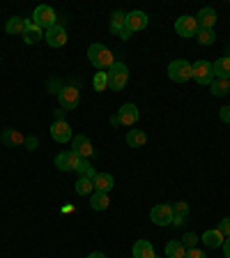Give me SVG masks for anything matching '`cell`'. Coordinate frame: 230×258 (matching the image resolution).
Segmentation results:
<instances>
[{
	"label": "cell",
	"instance_id": "6da1fadb",
	"mask_svg": "<svg viewBox=\"0 0 230 258\" xmlns=\"http://www.w3.org/2000/svg\"><path fill=\"white\" fill-rule=\"evenodd\" d=\"M88 60H90V64L97 72H108L113 67V62H115V55H113V51L106 44L95 42L88 46Z\"/></svg>",
	"mask_w": 230,
	"mask_h": 258
},
{
	"label": "cell",
	"instance_id": "7a4b0ae2",
	"mask_svg": "<svg viewBox=\"0 0 230 258\" xmlns=\"http://www.w3.org/2000/svg\"><path fill=\"white\" fill-rule=\"evenodd\" d=\"M106 76H108V88L120 92L124 90V86L129 81V67L124 62H113V67L106 72Z\"/></svg>",
	"mask_w": 230,
	"mask_h": 258
},
{
	"label": "cell",
	"instance_id": "3957f363",
	"mask_svg": "<svg viewBox=\"0 0 230 258\" xmlns=\"http://www.w3.org/2000/svg\"><path fill=\"white\" fill-rule=\"evenodd\" d=\"M191 79L196 81L198 86H212V81H214L212 62H207V60H196V62H191Z\"/></svg>",
	"mask_w": 230,
	"mask_h": 258
},
{
	"label": "cell",
	"instance_id": "277c9868",
	"mask_svg": "<svg viewBox=\"0 0 230 258\" xmlns=\"http://www.w3.org/2000/svg\"><path fill=\"white\" fill-rule=\"evenodd\" d=\"M32 23H35V26H39L42 30H48V28H53L55 23H58V14H55L53 7L39 5L37 10L32 12Z\"/></svg>",
	"mask_w": 230,
	"mask_h": 258
},
{
	"label": "cell",
	"instance_id": "5b68a950",
	"mask_svg": "<svg viewBox=\"0 0 230 258\" xmlns=\"http://www.w3.org/2000/svg\"><path fill=\"white\" fill-rule=\"evenodd\" d=\"M168 76H171V81H175V83H187V81L191 79V62L184 58L173 60V62L168 64Z\"/></svg>",
	"mask_w": 230,
	"mask_h": 258
},
{
	"label": "cell",
	"instance_id": "8992f818",
	"mask_svg": "<svg viewBox=\"0 0 230 258\" xmlns=\"http://www.w3.org/2000/svg\"><path fill=\"white\" fill-rule=\"evenodd\" d=\"M58 99L64 111H71V108H76L81 102V90L76 86H64V88H60Z\"/></svg>",
	"mask_w": 230,
	"mask_h": 258
},
{
	"label": "cell",
	"instance_id": "52a82bcc",
	"mask_svg": "<svg viewBox=\"0 0 230 258\" xmlns=\"http://www.w3.org/2000/svg\"><path fill=\"white\" fill-rule=\"evenodd\" d=\"M173 215H175V212H173V205H168V203H159L150 210V219H152V224H157V226H171Z\"/></svg>",
	"mask_w": 230,
	"mask_h": 258
},
{
	"label": "cell",
	"instance_id": "ba28073f",
	"mask_svg": "<svg viewBox=\"0 0 230 258\" xmlns=\"http://www.w3.org/2000/svg\"><path fill=\"white\" fill-rule=\"evenodd\" d=\"M175 32L180 37H196V32H198V21H196V16L191 14H184L180 16L175 21Z\"/></svg>",
	"mask_w": 230,
	"mask_h": 258
},
{
	"label": "cell",
	"instance_id": "9c48e42d",
	"mask_svg": "<svg viewBox=\"0 0 230 258\" xmlns=\"http://www.w3.org/2000/svg\"><path fill=\"white\" fill-rule=\"evenodd\" d=\"M51 139L55 141V143H69L71 139H74V134H71V127L67 120H53V124H51Z\"/></svg>",
	"mask_w": 230,
	"mask_h": 258
},
{
	"label": "cell",
	"instance_id": "30bf717a",
	"mask_svg": "<svg viewBox=\"0 0 230 258\" xmlns=\"http://www.w3.org/2000/svg\"><path fill=\"white\" fill-rule=\"evenodd\" d=\"M55 168L58 171H76V166H79V161H81V157L76 155L74 150H64V152H58L55 155Z\"/></svg>",
	"mask_w": 230,
	"mask_h": 258
},
{
	"label": "cell",
	"instance_id": "8fae6325",
	"mask_svg": "<svg viewBox=\"0 0 230 258\" xmlns=\"http://www.w3.org/2000/svg\"><path fill=\"white\" fill-rule=\"evenodd\" d=\"M44 39H46L48 46H53V48H60L67 44V30H64V26H60V23H55L53 28H48L46 32H44Z\"/></svg>",
	"mask_w": 230,
	"mask_h": 258
},
{
	"label": "cell",
	"instance_id": "7c38bea8",
	"mask_svg": "<svg viewBox=\"0 0 230 258\" xmlns=\"http://www.w3.org/2000/svg\"><path fill=\"white\" fill-rule=\"evenodd\" d=\"M140 113H138V106L136 104H122L118 111V120L122 127H134L136 122H138Z\"/></svg>",
	"mask_w": 230,
	"mask_h": 258
},
{
	"label": "cell",
	"instance_id": "4fadbf2b",
	"mask_svg": "<svg viewBox=\"0 0 230 258\" xmlns=\"http://www.w3.org/2000/svg\"><path fill=\"white\" fill-rule=\"evenodd\" d=\"M71 150L81 157V159H88V157L95 155V148H92V141L86 134H79L71 139Z\"/></svg>",
	"mask_w": 230,
	"mask_h": 258
},
{
	"label": "cell",
	"instance_id": "5bb4252c",
	"mask_svg": "<svg viewBox=\"0 0 230 258\" xmlns=\"http://www.w3.org/2000/svg\"><path fill=\"white\" fill-rule=\"evenodd\" d=\"M147 23H150V19H147V14H145V12H140V10L129 12V14H127V28L131 32L145 30V28H147Z\"/></svg>",
	"mask_w": 230,
	"mask_h": 258
},
{
	"label": "cell",
	"instance_id": "9a60e30c",
	"mask_svg": "<svg viewBox=\"0 0 230 258\" xmlns=\"http://www.w3.org/2000/svg\"><path fill=\"white\" fill-rule=\"evenodd\" d=\"M216 10H212V7H203V10L196 14V21H198V28H205V30H214L216 26Z\"/></svg>",
	"mask_w": 230,
	"mask_h": 258
},
{
	"label": "cell",
	"instance_id": "2e32d148",
	"mask_svg": "<svg viewBox=\"0 0 230 258\" xmlns=\"http://www.w3.org/2000/svg\"><path fill=\"white\" fill-rule=\"evenodd\" d=\"M225 235L219 231V228H207V231L203 233V237H200V242H203L207 249H219L221 244H223Z\"/></svg>",
	"mask_w": 230,
	"mask_h": 258
},
{
	"label": "cell",
	"instance_id": "e0dca14e",
	"mask_svg": "<svg viewBox=\"0 0 230 258\" xmlns=\"http://www.w3.org/2000/svg\"><path fill=\"white\" fill-rule=\"evenodd\" d=\"M92 187H95V191L108 194L115 187V177H113L111 173H97V175L92 177Z\"/></svg>",
	"mask_w": 230,
	"mask_h": 258
},
{
	"label": "cell",
	"instance_id": "ac0fdd59",
	"mask_svg": "<svg viewBox=\"0 0 230 258\" xmlns=\"http://www.w3.org/2000/svg\"><path fill=\"white\" fill-rule=\"evenodd\" d=\"M212 70H214V79L230 81V55H223V58L214 60V62H212Z\"/></svg>",
	"mask_w": 230,
	"mask_h": 258
},
{
	"label": "cell",
	"instance_id": "d6986e66",
	"mask_svg": "<svg viewBox=\"0 0 230 258\" xmlns=\"http://www.w3.org/2000/svg\"><path fill=\"white\" fill-rule=\"evenodd\" d=\"M42 28L35 26L32 23V19H26V32H23V42L26 44H37L39 39H42Z\"/></svg>",
	"mask_w": 230,
	"mask_h": 258
},
{
	"label": "cell",
	"instance_id": "ffe728a7",
	"mask_svg": "<svg viewBox=\"0 0 230 258\" xmlns=\"http://www.w3.org/2000/svg\"><path fill=\"white\" fill-rule=\"evenodd\" d=\"M134 258H157L155 247L147 240H136L134 242Z\"/></svg>",
	"mask_w": 230,
	"mask_h": 258
},
{
	"label": "cell",
	"instance_id": "44dd1931",
	"mask_svg": "<svg viewBox=\"0 0 230 258\" xmlns=\"http://www.w3.org/2000/svg\"><path fill=\"white\" fill-rule=\"evenodd\" d=\"M3 143L7 145V148H16V145H23V141H26V136L19 132V129H5L3 132Z\"/></svg>",
	"mask_w": 230,
	"mask_h": 258
},
{
	"label": "cell",
	"instance_id": "7402d4cb",
	"mask_svg": "<svg viewBox=\"0 0 230 258\" xmlns=\"http://www.w3.org/2000/svg\"><path fill=\"white\" fill-rule=\"evenodd\" d=\"M147 143V134L143 129H129L127 132V145L129 148H143Z\"/></svg>",
	"mask_w": 230,
	"mask_h": 258
},
{
	"label": "cell",
	"instance_id": "603a6c76",
	"mask_svg": "<svg viewBox=\"0 0 230 258\" xmlns=\"http://www.w3.org/2000/svg\"><path fill=\"white\" fill-rule=\"evenodd\" d=\"M108 205H111V199H108V194L95 191V194L90 196V208L95 210V212H104V210H108Z\"/></svg>",
	"mask_w": 230,
	"mask_h": 258
},
{
	"label": "cell",
	"instance_id": "cb8c5ba5",
	"mask_svg": "<svg viewBox=\"0 0 230 258\" xmlns=\"http://www.w3.org/2000/svg\"><path fill=\"white\" fill-rule=\"evenodd\" d=\"M111 32L113 35H120V32L127 28V12H113V16H111Z\"/></svg>",
	"mask_w": 230,
	"mask_h": 258
},
{
	"label": "cell",
	"instance_id": "d4e9b609",
	"mask_svg": "<svg viewBox=\"0 0 230 258\" xmlns=\"http://www.w3.org/2000/svg\"><path fill=\"white\" fill-rule=\"evenodd\" d=\"M164 253H166V258H184V253H187V247H184L180 240H171V242H166V249H164Z\"/></svg>",
	"mask_w": 230,
	"mask_h": 258
},
{
	"label": "cell",
	"instance_id": "484cf974",
	"mask_svg": "<svg viewBox=\"0 0 230 258\" xmlns=\"http://www.w3.org/2000/svg\"><path fill=\"white\" fill-rule=\"evenodd\" d=\"M5 30H7V35H23V32H26V19L12 16L10 21L5 23Z\"/></svg>",
	"mask_w": 230,
	"mask_h": 258
},
{
	"label": "cell",
	"instance_id": "4316f807",
	"mask_svg": "<svg viewBox=\"0 0 230 258\" xmlns=\"http://www.w3.org/2000/svg\"><path fill=\"white\" fill-rule=\"evenodd\" d=\"M74 189H76V194H79V196H92V194H95L92 180H90V177H86V175L79 177V182L74 184Z\"/></svg>",
	"mask_w": 230,
	"mask_h": 258
},
{
	"label": "cell",
	"instance_id": "83f0119b",
	"mask_svg": "<svg viewBox=\"0 0 230 258\" xmlns=\"http://www.w3.org/2000/svg\"><path fill=\"white\" fill-rule=\"evenodd\" d=\"M209 90H212V95L214 97H223L230 92V81L225 79H214L212 81V86H209Z\"/></svg>",
	"mask_w": 230,
	"mask_h": 258
},
{
	"label": "cell",
	"instance_id": "f1b7e54d",
	"mask_svg": "<svg viewBox=\"0 0 230 258\" xmlns=\"http://www.w3.org/2000/svg\"><path fill=\"white\" fill-rule=\"evenodd\" d=\"M196 39H198L203 46H212V44L216 42V32L214 30H205V28H198V32H196Z\"/></svg>",
	"mask_w": 230,
	"mask_h": 258
},
{
	"label": "cell",
	"instance_id": "f546056e",
	"mask_svg": "<svg viewBox=\"0 0 230 258\" xmlns=\"http://www.w3.org/2000/svg\"><path fill=\"white\" fill-rule=\"evenodd\" d=\"M92 86H95L97 92H104V90H106V88H108V76H106V72H97L95 79H92Z\"/></svg>",
	"mask_w": 230,
	"mask_h": 258
},
{
	"label": "cell",
	"instance_id": "4dcf8cb0",
	"mask_svg": "<svg viewBox=\"0 0 230 258\" xmlns=\"http://www.w3.org/2000/svg\"><path fill=\"white\" fill-rule=\"evenodd\" d=\"M198 240H200V237L196 235V233H191V231H189V233H184V235H182V240H180V242H182V244H184V247H187V249H193V247H196V242H198Z\"/></svg>",
	"mask_w": 230,
	"mask_h": 258
},
{
	"label": "cell",
	"instance_id": "1f68e13d",
	"mask_svg": "<svg viewBox=\"0 0 230 258\" xmlns=\"http://www.w3.org/2000/svg\"><path fill=\"white\" fill-rule=\"evenodd\" d=\"M23 148H26V150H37L39 148V139L37 136H26V141H23Z\"/></svg>",
	"mask_w": 230,
	"mask_h": 258
},
{
	"label": "cell",
	"instance_id": "d6a6232c",
	"mask_svg": "<svg viewBox=\"0 0 230 258\" xmlns=\"http://www.w3.org/2000/svg\"><path fill=\"white\" fill-rule=\"evenodd\" d=\"M173 212H175V215L187 217L189 215V203H184V201H177V203L173 205Z\"/></svg>",
	"mask_w": 230,
	"mask_h": 258
},
{
	"label": "cell",
	"instance_id": "836d02e7",
	"mask_svg": "<svg viewBox=\"0 0 230 258\" xmlns=\"http://www.w3.org/2000/svg\"><path fill=\"white\" fill-rule=\"evenodd\" d=\"M184 258H207V253H205L203 249L193 247V249H187V253H184Z\"/></svg>",
	"mask_w": 230,
	"mask_h": 258
},
{
	"label": "cell",
	"instance_id": "e575fe53",
	"mask_svg": "<svg viewBox=\"0 0 230 258\" xmlns=\"http://www.w3.org/2000/svg\"><path fill=\"white\" fill-rule=\"evenodd\" d=\"M221 233H223L225 237H230V217H225V219H221L219 221V226H216Z\"/></svg>",
	"mask_w": 230,
	"mask_h": 258
},
{
	"label": "cell",
	"instance_id": "d590c367",
	"mask_svg": "<svg viewBox=\"0 0 230 258\" xmlns=\"http://www.w3.org/2000/svg\"><path fill=\"white\" fill-rule=\"evenodd\" d=\"M219 118H221V122L230 124V104H228V106H221L219 108Z\"/></svg>",
	"mask_w": 230,
	"mask_h": 258
},
{
	"label": "cell",
	"instance_id": "8d00e7d4",
	"mask_svg": "<svg viewBox=\"0 0 230 258\" xmlns=\"http://www.w3.org/2000/svg\"><path fill=\"white\" fill-rule=\"evenodd\" d=\"M92 166V164H90V161H88V159H81L79 161V166H76V171H79V173H83V175H86V171H88V168H90Z\"/></svg>",
	"mask_w": 230,
	"mask_h": 258
},
{
	"label": "cell",
	"instance_id": "74e56055",
	"mask_svg": "<svg viewBox=\"0 0 230 258\" xmlns=\"http://www.w3.org/2000/svg\"><path fill=\"white\" fill-rule=\"evenodd\" d=\"M184 221H187V217H182V215H173V226H184Z\"/></svg>",
	"mask_w": 230,
	"mask_h": 258
},
{
	"label": "cell",
	"instance_id": "f35d334b",
	"mask_svg": "<svg viewBox=\"0 0 230 258\" xmlns=\"http://www.w3.org/2000/svg\"><path fill=\"white\" fill-rule=\"evenodd\" d=\"M221 247H223V256L230 258V237H228V240H223V244H221Z\"/></svg>",
	"mask_w": 230,
	"mask_h": 258
},
{
	"label": "cell",
	"instance_id": "ab89813d",
	"mask_svg": "<svg viewBox=\"0 0 230 258\" xmlns=\"http://www.w3.org/2000/svg\"><path fill=\"white\" fill-rule=\"evenodd\" d=\"M131 35H134V32L129 30V28H124V30H122V32H120L118 37H120V39H131Z\"/></svg>",
	"mask_w": 230,
	"mask_h": 258
},
{
	"label": "cell",
	"instance_id": "60d3db41",
	"mask_svg": "<svg viewBox=\"0 0 230 258\" xmlns=\"http://www.w3.org/2000/svg\"><path fill=\"white\" fill-rule=\"evenodd\" d=\"M95 175H97V168H95V166H90V168L86 171V177H90V180H92Z\"/></svg>",
	"mask_w": 230,
	"mask_h": 258
},
{
	"label": "cell",
	"instance_id": "b9f144b4",
	"mask_svg": "<svg viewBox=\"0 0 230 258\" xmlns=\"http://www.w3.org/2000/svg\"><path fill=\"white\" fill-rule=\"evenodd\" d=\"M86 258H106V256H104L102 251H92V253H88Z\"/></svg>",
	"mask_w": 230,
	"mask_h": 258
},
{
	"label": "cell",
	"instance_id": "7bdbcfd3",
	"mask_svg": "<svg viewBox=\"0 0 230 258\" xmlns=\"http://www.w3.org/2000/svg\"><path fill=\"white\" fill-rule=\"evenodd\" d=\"M55 120H64V111H60L58 108V111H55Z\"/></svg>",
	"mask_w": 230,
	"mask_h": 258
}]
</instances>
